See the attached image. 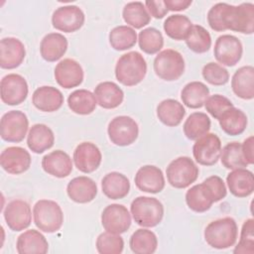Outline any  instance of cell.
Returning a JSON list of instances; mask_svg holds the SVG:
<instances>
[{
	"mask_svg": "<svg viewBox=\"0 0 254 254\" xmlns=\"http://www.w3.org/2000/svg\"><path fill=\"white\" fill-rule=\"evenodd\" d=\"M147 73V64L144 57L138 52H129L122 55L115 65L116 79L125 86L139 84Z\"/></svg>",
	"mask_w": 254,
	"mask_h": 254,
	"instance_id": "6da1fadb",
	"label": "cell"
},
{
	"mask_svg": "<svg viewBox=\"0 0 254 254\" xmlns=\"http://www.w3.org/2000/svg\"><path fill=\"white\" fill-rule=\"evenodd\" d=\"M238 227L236 221L229 216L209 222L204 229L206 243L215 249H226L237 240Z\"/></svg>",
	"mask_w": 254,
	"mask_h": 254,
	"instance_id": "7a4b0ae2",
	"label": "cell"
},
{
	"mask_svg": "<svg viewBox=\"0 0 254 254\" xmlns=\"http://www.w3.org/2000/svg\"><path fill=\"white\" fill-rule=\"evenodd\" d=\"M134 221L142 227H155L163 219L164 206L156 197L138 196L130 205Z\"/></svg>",
	"mask_w": 254,
	"mask_h": 254,
	"instance_id": "3957f363",
	"label": "cell"
},
{
	"mask_svg": "<svg viewBox=\"0 0 254 254\" xmlns=\"http://www.w3.org/2000/svg\"><path fill=\"white\" fill-rule=\"evenodd\" d=\"M35 225L43 232L54 233L64 223V213L60 204L51 199H40L33 207Z\"/></svg>",
	"mask_w": 254,
	"mask_h": 254,
	"instance_id": "277c9868",
	"label": "cell"
},
{
	"mask_svg": "<svg viewBox=\"0 0 254 254\" xmlns=\"http://www.w3.org/2000/svg\"><path fill=\"white\" fill-rule=\"evenodd\" d=\"M198 167L187 156L173 160L167 167L168 183L175 189H186L194 183L198 177Z\"/></svg>",
	"mask_w": 254,
	"mask_h": 254,
	"instance_id": "5b68a950",
	"label": "cell"
},
{
	"mask_svg": "<svg viewBox=\"0 0 254 254\" xmlns=\"http://www.w3.org/2000/svg\"><path fill=\"white\" fill-rule=\"evenodd\" d=\"M153 66L155 73L161 79L174 81L185 72V60L178 51L166 49L156 56Z\"/></svg>",
	"mask_w": 254,
	"mask_h": 254,
	"instance_id": "8992f818",
	"label": "cell"
},
{
	"mask_svg": "<svg viewBox=\"0 0 254 254\" xmlns=\"http://www.w3.org/2000/svg\"><path fill=\"white\" fill-rule=\"evenodd\" d=\"M107 133L110 141L120 147L133 144L139 135L137 122L130 116H116L108 124Z\"/></svg>",
	"mask_w": 254,
	"mask_h": 254,
	"instance_id": "52a82bcc",
	"label": "cell"
},
{
	"mask_svg": "<svg viewBox=\"0 0 254 254\" xmlns=\"http://www.w3.org/2000/svg\"><path fill=\"white\" fill-rule=\"evenodd\" d=\"M28 128V117L20 110L8 111L1 118V138L6 142L19 143L23 141L27 135Z\"/></svg>",
	"mask_w": 254,
	"mask_h": 254,
	"instance_id": "ba28073f",
	"label": "cell"
},
{
	"mask_svg": "<svg viewBox=\"0 0 254 254\" xmlns=\"http://www.w3.org/2000/svg\"><path fill=\"white\" fill-rule=\"evenodd\" d=\"M221 153V141L214 133H206L196 139L192 146V155L196 163L202 166H213Z\"/></svg>",
	"mask_w": 254,
	"mask_h": 254,
	"instance_id": "9c48e42d",
	"label": "cell"
},
{
	"mask_svg": "<svg viewBox=\"0 0 254 254\" xmlns=\"http://www.w3.org/2000/svg\"><path fill=\"white\" fill-rule=\"evenodd\" d=\"M213 54L215 60L222 65L234 66L241 60L243 47L237 37L225 34L216 39Z\"/></svg>",
	"mask_w": 254,
	"mask_h": 254,
	"instance_id": "30bf717a",
	"label": "cell"
},
{
	"mask_svg": "<svg viewBox=\"0 0 254 254\" xmlns=\"http://www.w3.org/2000/svg\"><path fill=\"white\" fill-rule=\"evenodd\" d=\"M1 100L7 105H19L23 103L29 92L26 79L18 73H9L2 77L0 82Z\"/></svg>",
	"mask_w": 254,
	"mask_h": 254,
	"instance_id": "8fae6325",
	"label": "cell"
},
{
	"mask_svg": "<svg viewBox=\"0 0 254 254\" xmlns=\"http://www.w3.org/2000/svg\"><path fill=\"white\" fill-rule=\"evenodd\" d=\"M85 16L82 10L75 5L59 7L52 16L53 27L64 33L78 31L84 24Z\"/></svg>",
	"mask_w": 254,
	"mask_h": 254,
	"instance_id": "7c38bea8",
	"label": "cell"
},
{
	"mask_svg": "<svg viewBox=\"0 0 254 254\" xmlns=\"http://www.w3.org/2000/svg\"><path fill=\"white\" fill-rule=\"evenodd\" d=\"M101 224L107 232L124 233L131 226V213L123 204H109L101 213Z\"/></svg>",
	"mask_w": 254,
	"mask_h": 254,
	"instance_id": "4fadbf2b",
	"label": "cell"
},
{
	"mask_svg": "<svg viewBox=\"0 0 254 254\" xmlns=\"http://www.w3.org/2000/svg\"><path fill=\"white\" fill-rule=\"evenodd\" d=\"M3 215L7 226L13 231H22L28 228L32 221L31 206L23 199H14L8 202Z\"/></svg>",
	"mask_w": 254,
	"mask_h": 254,
	"instance_id": "5bb4252c",
	"label": "cell"
},
{
	"mask_svg": "<svg viewBox=\"0 0 254 254\" xmlns=\"http://www.w3.org/2000/svg\"><path fill=\"white\" fill-rule=\"evenodd\" d=\"M30 153L18 146H11L4 149L0 155L2 169L11 175H20L29 170L31 166Z\"/></svg>",
	"mask_w": 254,
	"mask_h": 254,
	"instance_id": "9a60e30c",
	"label": "cell"
},
{
	"mask_svg": "<svg viewBox=\"0 0 254 254\" xmlns=\"http://www.w3.org/2000/svg\"><path fill=\"white\" fill-rule=\"evenodd\" d=\"M227 29L241 34L251 35L254 32V4L247 2L231 6Z\"/></svg>",
	"mask_w": 254,
	"mask_h": 254,
	"instance_id": "2e32d148",
	"label": "cell"
},
{
	"mask_svg": "<svg viewBox=\"0 0 254 254\" xmlns=\"http://www.w3.org/2000/svg\"><path fill=\"white\" fill-rule=\"evenodd\" d=\"M73 163L78 171L90 174L98 169L101 164L102 155L99 148L91 142L78 144L73 151Z\"/></svg>",
	"mask_w": 254,
	"mask_h": 254,
	"instance_id": "e0dca14e",
	"label": "cell"
},
{
	"mask_svg": "<svg viewBox=\"0 0 254 254\" xmlns=\"http://www.w3.org/2000/svg\"><path fill=\"white\" fill-rule=\"evenodd\" d=\"M83 69L80 64L72 59H64L55 67V78L64 88H72L83 81Z\"/></svg>",
	"mask_w": 254,
	"mask_h": 254,
	"instance_id": "ac0fdd59",
	"label": "cell"
},
{
	"mask_svg": "<svg viewBox=\"0 0 254 254\" xmlns=\"http://www.w3.org/2000/svg\"><path fill=\"white\" fill-rule=\"evenodd\" d=\"M138 190L149 193H158L165 188V178L161 169L153 165L141 167L134 178Z\"/></svg>",
	"mask_w": 254,
	"mask_h": 254,
	"instance_id": "d6986e66",
	"label": "cell"
},
{
	"mask_svg": "<svg viewBox=\"0 0 254 254\" xmlns=\"http://www.w3.org/2000/svg\"><path fill=\"white\" fill-rule=\"evenodd\" d=\"M26 50L17 38L7 37L0 41V66L4 69L18 67L24 61Z\"/></svg>",
	"mask_w": 254,
	"mask_h": 254,
	"instance_id": "ffe728a7",
	"label": "cell"
},
{
	"mask_svg": "<svg viewBox=\"0 0 254 254\" xmlns=\"http://www.w3.org/2000/svg\"><path fill=\"white\" fill-rule=\"evenodd\" d=\"M42 168L47 174L63 179L72 172V161L67 153L56 150L43 157Z\"/></svg>",
	"mask_w": 254,
	"mask_h": 254,
	"instance_id": "44dd1931",
	"label": "cell"
},
{
	"mask_svg": "<svg viewBox=\"0 0 254 254\" xmlns=\"http://www.w3.org/2000/svg\"><path fill=\"white\" fill-rule=\"evenodd\" d=\"M68 197L76 203H87L92 201L97 194L96 183L85 176L73 178L66 186Z\"/></svg>",
	"mask_w": 254,
	"mask_h": 254,
	"instance_id": "7402d4cb",
	"label": "cell"
},
{
	"mask_svg": "<svg viewBox=\"0 0 254 254\" xmlns=\"http://www.w3.org/2000/svg\"><path fill=\"white\" fill-rule=\"evenodd\" d=\"M33 105L43 112H55L64 103V95L60 89L54 86L44 85L38 87L32 95Z\"/></svg>",
	"mask_w": 254,
	"mask_h": 254,
	"instance_id": "603a6c76",
	"label": "cell"
},
{
	"mask_svg": "<svg viewBox=\"0 0 254 254\" xmlns=\"http://www.w3.org/2000/svg\"><path fill=\"white\" fill-rule=\"evenodd\" d=\"M230 192L236 197H246L254 190V178L251 171L244 168L235 169L226 177Z\"/></svg>",
	"mask_w": 254,
	"mask_h": 254,
	"instance_id": "cb8c5ba5",
	"label": "cell"
},
{
	"mask_svg": "<svg viewBox=\"0 0 254 254\" xmlns=\"http://www.w3.org/2000/svg\"><path fill=\"white\" fill-rule=\"evenodd\" d=\"M16 249L19 254H46L49 243L40 231L30 229L18 236Z\"/></svg>",
	"mask_w": 254,
	"mask_h": 254,
	"instance_id": "d4e9b609",
	"label": "cell"
},
{
	"mask_svg": "<svg viewBox=\"0 0 254 254\" xmlns=\"http://www.w3.org/2000/svg\"><path fill=\"white\" fill-rule=\"evenodd\" d=\"M231 87L236 96L241 99L254 98V67L244 65L239 67L231 78Z\"/></svg>",
	"mask_w": 254,
	"mask_h": 254,
	"instance_id": "484cf974",
	"label": "cell"
},
{
	"mask_svg": "<svg viewBox=\"0 0 254 254\" xmlns=\"http://www.w3.org/2000/svg\"><path fill=\"white\" fill-rule=\"evenodd\" d=\"M54 132L46 124L38 123L30 128L27 135V145L32 152L42 154L51 149L54 146Z\"/></svg>",
	"mask_w": 254,
	"mask_h": 254,
	"instance_id": "4316f807",
	"label": "cell"
},
{
	"mask_svg": "<svg viewBox=\"0 0 254 254\" xmlns=\"http://www.w3.org/2000/svg\"><path fill=\"white\" fill-rule=\"evenodd\" d=\"M94 95L98 105L104 109H114L124 99L123 90L113 81L98 83L94 88Z\"/></svg>",
	"mask_w": 254,
	"mask_h": 254,
	"instance_id": "83f0119b",
	"label": "cell"
},
{
	"mask_svg": "<svg viewBox=\"0 0 254 254\" xmlns=\"http://www.w3.org/2000/svg\"><path fill=\"white\" fill-rule=\"evenodd\" d=\"M67 40L60 33H50L46 35L40 44L42 58L50 63L59 61L67 50Z\"/></svg>",
	"mask_w": 254,
	"mask_h": 254,
	"instance_id": "f1b7e54d",
	"label": "cell"
},
{
	"mask_svg": "<svg viewBox=\"0 0 254 254\" xmlns=\"http://www.w3.org/2000/svg\"><path fill=\"white\" fill-rule=\"evenodd\" d=\"M101 189L104 195L110 199H121L130 190L129 179L118 172L106 174L101 181Z\"/></svg>",
	"mask_w": 254,
	"mask_h": 254,
	"instance_id": "f546056e",
	"label": "cell"
},
{
	"mask_svg": "<svg viewBox=\"0 0 254 254\" xmlns=\"http://www.w3.org/2000/svg\"><path fill=\"white\" fill-rule=\"evenodd\" d=\"M217 120L222 131L229 136L242 134L248 123L246 114L241 109L234 106L226 109Z\"/></svg>",
	"mask_w": 254,
	"mask_h": 254,
	"instance_id": "4dcf8cb0",
	"label": "cell"
},
{
	"mask_svg": "<svg viewBox=\"0 0 254 254\" xmlns=\"http://www.w3.org/2000/svg\"><path fill=\"white\" fill-rule=\"evenodd\" d=\"M186 202L190 209L200 213L211 207L212 203H214V198L208 187L202 182L201 184L194 185L187 190Z\"/></svg>",
	"mask_w": 254,
	"mask_h": 254,
	"instance_id": "1f68e13d",
	"label": "cell"
},
{
	"mask_svg": "<svg viewBox=\"0 0 254 254\" xmlns=\"http://www.w3.org/2000/svg\"><path fill=\"white\" fill-rule=\"evenodd\" d=\"M186 115L184 105L176 99L168 98L157 106V117L166 126L176 127L181 124Z\"/></svg>",
	"mask_w": 254,
	"mask_h": 254,
	"instance_id": "d6a6232c",
	"label": "cell"
},
{
	"mask_svg": "<svg viewBox=\"0 0 254 254\" xmlns=\"http://www.w3.org/2000/svg\"><path fill=\"white\" fill-rule=\"evenodd\" d=\"M208 96V87L200 81H190L187 83L181 92L183 103L191 109L202 107Z\"/></svg>",
	"mask_w": 254,
	"mask_h": 254,
	"instance_id": "836d02e7",
	"label": "cell"
},
{
	"mask_svg": "<svg viewBox=\"0 0 254 254\" xmlns=\"http://www.w3.org/2000/svg\"><path fill=\"white\" fill-rule=\"evenodd\" d=\"M97 100L94 93L86 89H76L67 97L68 108L75 114L88 115L96 108Z\"/></svg>",
	"mask_w": 254,
	"mask_h": 254,
	"instance_id": "e575fe53",
	"label": "cell"
},
{
	"mask_svg": "<svg viewBox=\"0 0 254 254\" xmlns=\"http://www.w3.org/2000/svg\"><path fill=\"white\" fill-rule=\"evenodd\" d=\"M129 246L135 254H152L157 250L158 239L153 231L139 228L131 235Z\"/></svg>",
	"mask_w": 254,
	"mask_h": 254,
	"instance_id": "d590c367",
	"label": "cell"
},
{
	"mask_svg": "<svg viewBox=\"0 0 254 254\" xmlns=\"http://www.w3.org/2000/svg\"><path fill=\"white\" fill-rule=\"evenodd\" d=\"M210 119L203 112H193L185 121L183 129L186 137L190 140H196L208 133Z\"/></svg>",
	"mask_w": 254,
	"mask_h": 254,
	"instance_id": "8d00e7d4",
	"label": "cell"
},
{
	"mask_svg": "<svg viewBox=\"0 0 254 254\" xmlns=\"http://www.w3.org/2000/svg\"><path fill=\"white\" fill-rule=\"evenodd\" d=\"M163 27L169 38L176 41H183L188 37L192 27V23L187 16L175 14L169 16L165 20Z\"/></svg>",
	"mask_w": 254,
	"mask_h": 254,
	"instance_id": "74e56055",
	"label": "cell"
},
{
	"mask_svg": "<svg viewBox=\"0 0 254 254\" xmlns=\"http://www.w3.org/2000/svg\"><path fill=\"white\" fill-rule=\"evenodd\" d=\"M122 16L124 21L135 29H141L147 26L151 21V16L144 3L140 1L127 3L123 8Z\"/></svg>",
	"mask_w": 254,
	"mask_h": 254,
	"instance_id": "f35d334b",
	"label": "cell"
},
{
	"mask_svg": "<svg viewBox=\"0 0 254 254\" xmlns=\"http://www.w3.org/2000/svg\"><path fill=\"white\" fill-rule=\"evenodd\" d=\"M137 40V33L129 26H117L109 33V44L116 51L131 49L135 46Z\"/></svg>",
	"mask_w": 254,
	"mask_h": 254,
	"instance_id": "ab89813d",
	"label": "cell"
},
{
	"mask_svg": "<svg viewBox=\"0 0 254 254\" xmlns=\"http://www.w3.org/2000/svg\"><path fill=\"white\" fill-rule=\"evenodd\" d=\"M185 41L188 48L196 54L206 53L211 47L210 34L200 25H192Z\"/></svg>",
	"mask_w": 254,
	"mask_h": 254,
	"instance_id": "60d3db41",
	"label": "cell"
},
{
	"mask_svg": "<svg viewBox=\"0 0 254 254\" xmlns=\"http://www.w3.org/2000/svg\"><path fill=\"white\" fill-rule=\"evenodd\" d=\"M138 44L141 51L148 55H154L161 51L164 46L162 33L153 27L143 29L138 35Z\"/></svg>",
	"mask_w": 254,
	"mask_h": 254,
	"instance_id": "b9f144b4",
	"label": "cell"
},
{
	"mask_svg": "<svg viewBox=\"0 0 254 254\" xmlns=\"http://www.w3.org/2000/svg\"><path fill=\"white\" fill-rule=\"evenodd\" d=\"M220 160L223 167L228 170L241 169L248 166L242 154L241 144L236 141L226 144L221 149Z\"/></svg>",
	"mask_w": 254,
	"mask_h": 254,
	"instance_id": "7bdbcfd3",
	"label": "cell"
},
{
	"mask_svg": "<svg viewBox=\"0 0 254 254\" xmlns=\"http://www.w3.org/2000/svg\"><path fill=\"white\" fill-rule=\"evenodd\" d=\"M230 4L216 3L207 13V23L209 27L215 32H223L227 29L228 16L231 9Z\"/></svg>",
	"mask_w": 254,
	"mask_h": 254,
	"instance_id": "ee69618b",
	"label": "cell"
},
{
	"mask_svg": "<svg viewBox=\"0 0 254 254\" xmlns=\"http://www.w3.org/2000/svg\"><path fill=\"white\" fill-rule=\"evenodd\" d=\"M124 248V240L120 234L102 232L96 239V250L100 254H120Z\"/></svg>",
	"mask_w": 254,
	"mask_h": 254,
	"instance_id": "f6af8a7d",
	"label": "cell"
},
{
	"mask_svg": "<svg viewBox=\"0 0 254 254\" xmlns=\"http://www.w3.org/2000/svg\"><path fill=\"white\" fill-rule=\"evenodd\" d=\"M233 253L235 254H253L254 253V219H246L241 228L240 239L235 246Z\"/></svg>",
	"mask_w": 254,
	"mask_h": 254,
	"instance_id": "bcb514c9",
	"label": "cell"
},
{
	"mask_svg": "<svg viewBox=\"0 0 254 254\" xmlns=\"http://www.w3.org/2000/svg\"><path fill=\"white\" fill-rule=\"evenodd\" d=\"M202 77L211 85H224L229 80L228 70L216 63L206 64L201 70Z\"/></svg>",
	"mask_w": 254,
	"mask_h": 254,
	"instance_id": "7dc6e473",
	"label": "cell"
},
{
	"mask_svg": "<svg viewBox=\"0 0 254 254\" xmlns=\"http://www.w3.org/2000/svg\"><path fill=\"white\" fill-rule=\"evenodd\" d=\"M233 103L227 97L220 94H213L208 96L204 102V107L206 111L215 119H218L219 116L228 108L232 107Z\"/></svg>",
	"mask_w": 254,
	"mask_h": 254,
	"instance_id": "c3c4849f",
	"label": "cell"
},
{
	"mask_svg": "<svg viewBox=\"0 0 254 254\" xmlns=\"http://www.w3.org/2000/svg\"><path fill=\"white\" fill-rule=\"evenodd\" d=\"M203 183L208 187L209 190L211 191L214 198V202H217L226 196L227 190L223 180L220 177L210 176L206 178L203 181Z\"/></svg>",
	"mask_w": 254,
	"mask_h": 254,
	"instance_id": "681fc988",
	"label": "cell"
},
{
	"mask_svg": "<svg viewBox=\"0 0 254 254\" xmlns=\"http://www.w3.org/2000/svg\"><path fill=\"white\" fill-rule=\"evenodd\" d=\"M148 13L150 16L156 18V19H162L164 18L167 13L169 12L168 9L165 6L164 0H147L144 3Z\"/></svg>",
	"mask_w": 254,
	"mask_h": 254,
	"instance_id": "f907efd6",
	"label": "cell"
},
{
	"mask_svg": "<svg viewBox=\"0 0 254 254\" xmlns=\"http://www.w3.org/2000/svg\"><path fill=\"white\" fill-rule=\"evenodd\" d=\"M244 160L248 165L254 164V137L249 136L241 144Z\"/></svg>",
	"mask_w": 254,
	"mask_h": 254,
	"instance_id": "816d5d0a",
	"label": "cell"
},
{
	"mask_svg": "<svg viewBox=\"0 0 254 254\" xmlns=\"http://www.w3.org/2000/svg\"><path fill=\"white\" fill-rule=\"evenodd\" d=\"M165 6L168 11H183L189 8L192 1L191 0H164Z\"/></svg>",
	"mask_w": 254,
	"mask_h": 254,
	"instance_id": "f5cc1de1",
	"label": "cell"
}]
</instances>
